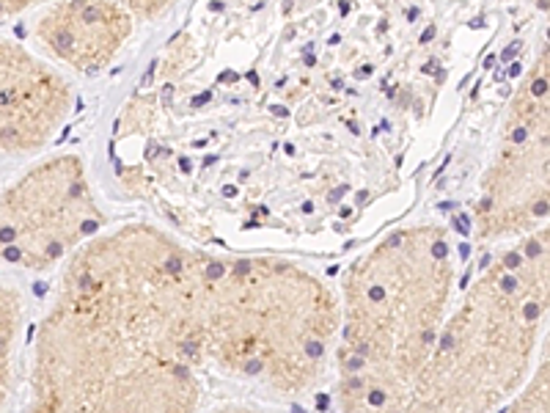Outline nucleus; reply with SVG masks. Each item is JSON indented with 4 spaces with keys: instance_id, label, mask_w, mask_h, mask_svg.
<instances>
[{
    "instance_id": "20e7f679",
    "label": "nucleus",
    "mask_w": 550,
    "mask_h": 413,
    "mask_svg": "<svg viewBox=\"0 0 550 413\" xmlns=\"http://www.w3.org/2000/svg\"><path fill=\"white\" fill-rule=\"evenodd\" d=\"M548 226L506 240L448 308L407 411H503L548 333Z\"/></svg>"
},
{
    "instance_id": "f8f14e48",
    "label": "nucleus",
    "mask_w": 550,
    "mask_h": 413,
    "mask_svg": "<svg viewBox=\"0 0 550 413\" xmlns=\"http://www.w3.org/2000/svg\"><path fill=\"white\" fill-rule=\"evenodd\" d=\"M55 0H0V22L17 20V17L28 14V11H36V8H44Z\"/></svg>"
},
{
    "instance_id": "39448f33",
    "label": "nucleus",
    "mask_w": 550,
    "mask_h": 413,
    "mask_svg": "<svg viewBox=\"0 0 550 413\" xmlns=\"http://www.w3.org/2000/svg\"><path fill=\"white\" fill-rule=\"evenodd\" d=\"M105 226L107 215L83 157L44 154L0 188V265L52 273Z\"/></svg>"
},
{
    "instance_id": "0eeeda50",
    "label": "nucleus",
    "mask_w": 550,
    "mask_h": 413,
    "mask_svg": "<svg viewBox=\"0 0 550 413\" xmlns=\"http://www.w3.org/2000/svg\"><path fill=\"white\" fill-rule=\"evenodd\" d=\"M75 108V85L52 61L0 36V157H33Z\"/></svg>"
},
{
    "instance_id": "9b49d317",
    "label": "nucleus",
    "mask_w": 550,
    "mask_h": 413,
    "mask_svg": "<svg viewBox=\"0 0 550 413\" xmlns=\"http://www.w3.org/2000/svg\"><path fill=\"white\" fill-rule=\"evenodd\" d=\"M124 3L130 6V11L135 14L138 22H152V20L165 14L176 0H124Z\"/></svg>"
},
{
    "instance_id": "6e6552de",
    "label": "nucleus",
    "mask_w": 550,
    "mask_h": 413,
    "mask_svg": "<svg viewBox=\"0 0 550 413\" xmlns=\"http://www.w3.org/2000/svg\"><path fill=\"white\" fill-rule=\"evenodd\" d=\"M135 22L124 0H55L39 8L30 33L58 69L91 77L119 58Z\"/></svg>"
},
{
    "instance_id": "7ed1b4c3",
    "label": "nucleus",
    "mask_w": 550,
    "mask_h": 413,
    "mask_svg": "<svg viewBox=\"0 0 550 413\" xmlns=\"http://www.w3.org/2000/svg\"><path fill=\"white\" fill-rule=\"evenodd\" d=\"M339 336V292L303 262L201 253V369L297 402L325 383Z\"/></svg>"
},
{
    "instance_id": "f257e3e1",
    "label": "nucleus",
    "mask_w": 550,
    "mask_h": 413,
    "mask_svg": "<svg viewBox=\"0 0 550 413\" xmlns=\"http://www.w3.org/2000/svg\"><path fill=\"white\" fill-rule=\"evenodd\" d=\"M201 253L146 220L85 240L33 330L30 411H198Z\"/></svg>"
},
{
    "instance_id": "f03ea898",
    "label": "nucleus",
    "mask_w": 550,
    "mask_h": 413,
    "mask_svg": "<svg viewBox=\"0 0 550 413\" xmlns=\"http://www.w3.org/2000/svg\"><path fill=\"white\" fill-rule=\"evenodd\" d=\"M457 251L443 223L388 231L339 281L333 405L341 411H407L451 308Z\"/></svg>"
},
{
    "instance_id": "9d476101",
    "label": "nucleus",
    "mask_w": 550,
    "mask_h": 413,
    "mask_svg": "<svg viewBox=\"0 0 550 413\" xmlns=\"http://www.w3.org/2000/svg\"><path fill=\"white\" fill-rule=\"evenodd\" d=\"M503 411H536L545 413L550 411V361H548V339L539 347L536 364L531 369V375L525 378V383L520 385V391L509 399Z\"/></svg>"
},
{
    "instance_id": "1a4fd4ad",
    "label": "nucleus",
    "mask_w": 550,
    "mask_h": 413,
    "mask_svg": "<svg viewBox=\"0 0 550 413\" xmlns=\"http://www.w3.org/2000/svg\"><path fill=\"white\" fill-rule=\"evenodd\" d=\"M28 325V301L17 284L0 281V411L17 402L20 356Z\"/></svg>"
},
{
    "instance_id": "423d86ee",
    "label": "nucleus",
    "mask_w": 550,
    "mask_h": 413,
    "mask_svg": "<svg viewBox=\"0 0 550 413\" xmlns=\"http://www.w3.org/2000/svg\"><path fill=\"white\" fill-rule=\"evenodd\" d=\"M548 47H542L509 102L495 152L479 179L471 207L479 243H506L548 223Z\"/></svg>"
}]
</instances>
